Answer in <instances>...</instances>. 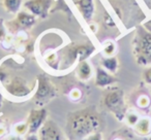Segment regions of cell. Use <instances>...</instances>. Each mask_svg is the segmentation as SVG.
Returning <instances> with one entry per match:
<instances>
[{
  "label": "cell",
  "instance_id": "obj_14",
  "mask_svg": "<svg viewBox=\"0 0 151 140\" xmlns=\"http://www.w3.org/2000/svg\"><path fill=\"white\" fill-rule=\"evenodd\" d=\"M134 132L140 136H149L151 134V119L148 117H140L134 126Z\"/></svg>",
  "mask_w": 151,
  "mask_h": 140
},
{
  "label": "cell",
  "instance_id": "obj_21",
  "mask_svg": "<svg viewBox=\"0 0 151 140\" xmlns=\"http://www.w3.org/2000/svg\"><path fill=\"white\" fill-rule=\"evenodd\" d=\"M142 77L145 84L151 86V65H149V66H147L145 68V70L143 71Z\"/></svg>",
  "mask_w": 151,
  "mask_h": 140
},
{
  "label": "cell",
  "instance_id": "obj_5",
  "mask_svg": "<svg viewBox=\"0 0 151 140\" xmlns=\"http://www.w3.org/2000/svg\"><path fill=\"white\" fill-rule=\"evenodd\" d=\"M56 88L50 80L44 74L36 77V90L33 95V102L40 107L50 102L56 96Z\"/></svg>",
  "mask_w": 151,
  "mask_h": 140
},
{
  "label": "cell",
  "instance_id": "obj_20",
  "mask_svg": "<svg viewBox=\"0 0 151 140\" xmlns=\"http://www.w3.org/2000/svg\"><path fill=\"white\" fill-rule=\"evenodd\" d=\"M14 133L19 136L23 137L24 135H27L29 133V128H28L27 123H19L14 127Z\"/></svg>",
  "mask_w": 151,
  "mask_h": 140
},
{
  "label": "cell",
  "instance_id": "obj_3",
  "mask_svg": "<svg viewBox=\"0 0 151 140\" xmlns=\"http://www.w3.org/2000/svg\"><path fill=\"white\" fill-rule=\"evenodd\" d=\"M0 82L6 93L15 98H26L33 92V86L29 84L24 77L19 75L9 77L4 69H0Z\"/></svg>",
  "mask_w": 151,
  "mask_h": 140
},
{
  "label": "cell",
  "instance_id": "obj_17",
  "mask_svg": "<svg viewBox=\"0 0 151 140\" xmlns=\"http://www.w3.org/2000/svg\"><path fill=\"white\" fill-rule=\"evenodd\" d=\"M117 50V45L113 40H107L103 43V54L105 57L114 56Z\"/></svg>",
  "mask_w": 151,
  "mask_h": 140
},
{
  "label": "cell",
  "instance_id": "obj_22",
  "mask_svg": "<svg viewBox=\"0 0 151 140\" xmlns=\"http://www.w3.org/2000/svg\"><path fill=\"white\" fill-rule=\"evenodd\" d=\"M83 140H103V134L99 131L94 132V133H91L88 136H86Z\"/></svg>",
  "mask_w": 151,
  "mask_h": 140
},
{
  "label": "cell",
  "instance_id": "obj_12",
  "mask_svg": "<svg viewBox=\"0 0 151 140\" xmlns=\"http://www.w3.org/2000/svg\"><path fill=\"white\" fill-rule=\"evenodd\" d=\"M76 4L83 19L86 22H90L94 15V1L93 0H77Z\"/></svg>",
  "mask_w": 151,
  "mask_h": 140
},
{
  "label": "cell",
  "instance_id": "obj_23",
  "mask_svg": "<svg viewBox=\"0 0 151 140\" xmlns=\"http://www.w3.org/2000/svg\"><path fill=\"white\" fill-rule=\"evenodd\" d=\"M6 30L5 24H3V20H0V41L4 40L6 37Z\"/></svg>",
  "mask_w": 151,
  "mask_h": 140
},
{
  "label": "cell",
  "instance_id": "obj_6",
  "mask_svg": "<svg viewBox=\"0 0 151 140\" xmlns=\"http://www.w3.org/2000/svg\"><path fill=\"white\" fill-rule=\"evenodd\" d=\"M36 23V17L31 13L27 11H19L16 15V18L12 21L5 23V27L11 33L17 34L21 31L31 28Z\"/></svg>",
  "mask_w": 151,
  "mask_h": 140
},
{
  "label": "cell",
  "instance_id": "obj_32",
  "mask_svg": "<svg viewBox=\"0 0 151 140\" xmlns=\"http://www.w3.org/2000/svg\"><path fill=\"white\" fill-rule=\"evenodd\" d=\"M115 140H121V139H119V138H117V139H115Z\"/></svg>",
  "mask_w": 151,
  "mask_h": 140
},
{
  "label": "cell",
  "instance_id": "obj_13",
  "mask_svg": "<svg viewBox=\"0 0 151 140\" xmlns=\"http://www.w3.org/2000/svg\"><path fill=\"white\" fill-rule=\"evenodd\" d=\"M76 74H77V76H78V78L80 80L87 82L93 75L92 67L86 60L80 61L78 66H77V69H76Z\"/></svg>",
  "mask_w": 151,
  "mask_h": 140
},
{
  "label": "cell",
  "instance_id": "obj_11",
  "mask_svg": "<svg viewBox=\"0 0 151 140\" xmlns=\"http://www.w3.org/2000/svg\"><path fill=\"white\" fill-rule=\"evenodd\" d=\"M117 82V78L114 76V74L110 73L101 66L97 67L95 70V80L94 84L99 88H110L114 84Z\"/></svg>",
  "mask_w": 151,
  "mask_h": 140
},
{
  "label": "cell",
  "instance_id": "obj_9",
  "mask_svg": "<svg viewBox=\"0 0 151 140\" xmlns=\"http://www.w3.org/2000/svg\"><path fill=\"white\" fill-rule=\"evenodd\" d=\"M47 115H48V112L44 107L30 110L27 117V121H26L28 128H29V133H37L40 127L47 121Z\"/></svg>",
  "mask_w": 151,
  "mask_h": 140
},
{
  "label": "cell",
  "instance_id": "obj_16",
  "mask_svg": "<svg viewBox=\"0 0 151 140\" xmlns=\"http://www.w3.org/2000/svg\"><path fill=\"white\" fill-rule=\"evenodd\" d=\"M1 3L3 9L7 13L12 15H17L23 4V0H1Z\"/></svg>",
  "mask_w": 151,
  "mask_h": 140
},
{
  "label": "cell",
  "instance_id": "obj_27",
  "mask_svg": "<svg viewBox=\"0 0 151 140\" xmlns=\"http://www.w3.org/2000/svg\"><path fill=\"white\" fill-rule=\"evenodd\" d=\"M144 27L146 28L147 30H149V31L151 32V19L149 20V21H147L146 23L144 24Z\"/></svg>",
  "mask_w": 151,
  "mask_h": 140
},
{
  "label": "cell",
  "instance_id": "obj_1",
  "mask_svg": "<svg viewBox=\"0 0 151 140\" xmlns=\"http://www.w3.org/2000/svg\"><path fill=\"white\" fill-rule=\"evenodd\" d=\"M101 119L93 108H84L70 112L66 121V135L69 140H83L89 134L97 132Z\"/></svg>",
  "mask_w": 151,
  "mask_h": 140
},
{
  "label": "cell",
  "instance_id": "obj_4",
  "mask_svg": "<svg viewBox=\"0 0 151 140\" xmlns=\"http://www.w3.org/2000/svg\"><path fill=\"white\" fill-rule=\"evenodd\" d=\"M106 108L114 114V117L119 122H122L127 112V106L125 103L124 93L121 89L110 87L103 99Z\"/></svg>",
  "mask_w": 151,
  "mask_h": 140
},
{
  "label": "cell",
  "instance_id": "obj_33",
  "mask_svg": "<svg viewBox=\"0 0 151 140\" xmlns=\"http://www.w3.org/2000/svg\"><path fill=\"white\" fill-rule=\"evenodd\" d=\"M68 140H69V139H68Z\"/></svg>",
  "mask_w": 151,
  "mask_h": 140
},
{
  "label": "cell",
  "instance_id": "obj_29",
  "mask_svg": "<svg viewBox=\"0 0 151 140\" xmlns=\"http://www.w3.org/2000/svg\"><path fill=\"white\" fill-rule=\"evenodd\" d=\"M89 27L92 29V32H96V27H95V25H93V24H90V25H89Z\"/></svg>",
  "mask_w": 151,
  "mask_h": 140
},
{
  "label": "cell",
  "instance_id": "obj_19",
  "mask_svg": "<svg viewBox=\"0 0 151 140\" xmlns=\"http://www.w3.org/2000/svg\"><path fill=\"white\" fill-rule=\"evenodd\" d=\"M124 119L126 121V123H127L128 126L134 127V126L138 123L139 119H140V117H139V114L134 110H127Z\"/></svg>",
  "mask_w": 151,
  "mask_h": 140
},
{
  "label": "cell",
  "instance_id": "obj_24",
  "mask_svg": "<svg viewBox=\"0 0 151 140\" xmlns=\"http://www.w3.org/2000/svg\"><path fill=\"white\" fill-rule=\"evenodd\" d=\"M70 98L73 100H79L81 98V92L78 90V89H73L70 93Z\"/></svg>",
  "mask_w": 151,
  "mask_h": 140
},
{
  "label": "cell",
  "instance_id": "obj_18",
  "mask_svg": "<svg viewBox=\"0 0 151 140\" xmlns=\"http://www.w3.org/2000/svg\"><path fill=\"white\" fill-rule=\"evenodd\" d=\"M137 106L139 107L140 109H148L151 105V98L148 96V95L144 94V95H140V96L137 98Z\"/></svg>",
  "mask_w": 151,
  "mask_h": 140
},
{
  "label": "cell",
  "instance_id": "obj_25",
  "mask_svg": "<svg viewBox=\"0 0 151 140\" xmlns=\"http://www.w3.org/2000/svg\"><path fill=\"white\" fill-rule=\"evenodd\" d=\"M24 140H40L37 133H28L27 135H25Z\"/></svg>",
  "mask_w": 151,
  "mask_h": 140
},
{
  "label": "cell",
  "instance_id": "obj_26",
  "mask_svg": "<svg viewBox=\"0 0 151 140\" xmlns=\"http://www.w3.org/2000/svg\"><path fill=\"white\" fill-rule=\"evenodd\" d=\"M6 140H24V139L22 138V136H19L17 134H13V135H9L6 138Z\"/></svg>",
  "mask_w": 151,
  "mask_h": 140
},
{
  "label": "cell",
  "instance_id": "obj_2",
  "mask_svg": "<svg viewBox=\"0 0 151 140\" xmlns=\"http://www.w3.org/2000/svg\"><path fill=\"white\" fill-rule=\"evenodd\" d=\"M132 54L140 66L151 65V32L144 26H139L132 38Z\"/></svg>",
  "mask_w": 151,
  "mask_h": 140
},
{
  "label": "cell",
  "instance_id": "obj_7",
  "mask_svg": "<svg viewBox=\"0 0 151 140\" xmlns=\"http://www.w3.org/2000/svg\"><path fill=\"white\" fill-rule=\"evenodd\" d=\"M40 140H67L64 132L52 119H47L38 130Z\"/></svg>",
  "mask_w": 151,
  "mask_h": 140
},
{
  "label": "cell",
  "instance_id": "obj_30",
  "mask_svg": "<svg viewBox=\"0 0 151 140\" xmlns=\"http://www.w3.org/2000/svg\"><path fill=\"white\" fill-rule=\"evenodd\" d=\"M2 102H3V96L1 94V92H0V107L2 106Z\"/></svg>",
  "mask_w": 151,
  "mask_h": 140
},
{
  "label": "cell",
  "instance_id": "obj_28",
  "mask_svg": "<svg viewBox=\"0 0 151 140\" xmlns=\"http://www.w3.org/2000/svg\"><path fill=\"white\" fill-rule=\"evenodd\" d=\"M4 134H5V129L3 127H0V138L2 137Z\"/></svg>",
  "mask_w": 151,
  "mask_h": 140
},
{
  "label": "cell",
  "instance_id": "obj_15",
  "mask_svg": "<svg viewBox=\"0 0 151 140\" xmlns=\"http://www.w3.org/2000/svg\"><path fill=\"white\" fill-rule=\"evenodd\" d=\"M101 65L104 69H106L110 73L115 74L119 68V61L116 56L104 57L101 60Z\"/></svg>",
  "mask_w": 151,
  "mask_h": 140
},
{
  "label": "cell",
  "instance_id": "obj_10",
  "mask_svg": "<svg viewBox=\"0 0 151 140\" xmlns=\"http://www.w3.org/2000/svg\"><path fill=\"white\" fill-rule=\"evenodd\" d=\"M93 52H94V46L92 44H76L68 48L67 58L69 59L70 62H73L76 60H79L80 62V61L86 60L89 56L92 55Z\"/></svg>",
  "mask_w": 151,
  "mask_h": 140
},
{
  "label": "cell",
  "instance_id": "obj_31",
  "mask_svg": "<svg viewBox=\"0 0 151 140\" xmlns=\"http://www.w3.org/2000/svg\"><path fill=\"white\" fill-rule=\"evenodd\" d=\"M148 7H149V9L151 11V0H149V3H148Z\"/></svg>",
  "mask_w": 151,
  "mask_h": 140
},
{
  "label": "cell",
  "instance_id": "obj_8",
  "mask_svg": "<svg viewBox=\"0 0 151 140\" xmlns=\"http://www.w3.org/2000/svg\"><path fill=\"white\" fill-rule=\"evenodd\" d=\"M53 0H27L24 2V6L29 13L40 19H46L52 6Z\"/></svg>",
  "mask_w": 151,
  "mask_h": 140
}]
</instances>
